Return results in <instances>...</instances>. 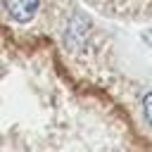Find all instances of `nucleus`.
Wrapping results in <instances>:
<instances>
[{"mask_svg":"<svg viewBox=\"0 0 152 152\" xmlns=\"http://www.w3.org/2000/svg\"><path fill=\"white\" fill-rule=\"evenodd\" d=\"M5 7H7L12 19L26 24L33 19V14L38 10V0H5Z\"/></svg>","mask_w":152,"mask_h":152,"instance_id":"obj_1","label":"nucleus"},{"mask_svg":"<svg viewBox=\"0 0 152 152\" xmlns=\"http://www.w3.org/2000/svg\"><path fill=\"white\" fill-rule=\"evenodd\" d=\"M142 107H145V116H147V121H150V126H152V90L145 95V102H142Z\"/></svg>","mask_w":152,"mask_h":152,"instance_id":"obj_2","label":"nucleus"}]
</instances>
